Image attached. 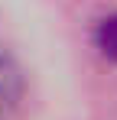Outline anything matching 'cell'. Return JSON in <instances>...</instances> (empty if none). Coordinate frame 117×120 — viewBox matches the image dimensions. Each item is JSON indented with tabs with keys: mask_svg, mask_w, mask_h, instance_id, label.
<instances>
[{
	"mask_svg": "<svg viewBox=\"0 0 117 120\" xmlns=\"http://www.w3.org/2000/svg\"><path fill=\"white\" fill-rule=\"evenodd\" d=\"M23 88H26V81H23V68H20L16 55L7 52V49H0V114L13 110L20 104Z\"/></svg>",
	"mask_w": 117,
	"mask_h": 120,
	"instance_id": "1",
	"label": "cell"
},
{
	"mask_svg": "<svg viewBox=\"0 0 117 120\" xmlns=\"http://www.w3.org/2000/svg\"><path fill=\"white\" fill-rule=\"evenodd\" d=\"M94 49L107 62H117V13H107L94 26Z\"/></svg>",
	"mask_w": 117,
	"mask_h": 120,
	"instance_id": "2",
	"label": "cell"
}]
</instances>
